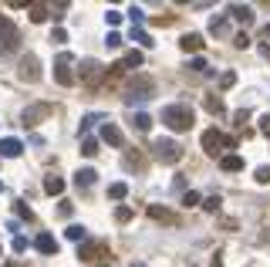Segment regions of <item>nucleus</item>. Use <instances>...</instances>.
I'll return each mask as SVG.
<instances>
[{
  "label": "nucleus",
  "mask_w": 270,
  "mask_h": 267,
  "mask_svg": "<svg viewBox=\"0 0 270 267\" xmlns=\"http://www.w3.org/2000/svg\"><path fill=\"white\" fill-rule=\"evenodd\" d=\"M132 41H138L142 48H152V38H149V34H145L142 27H138V31H135V27H132Z\"/></svg>",
  "instance_id": "23"
},
{
  "label": "nucleus",
  "mask_w": 270,
  "mask_h": 267,
  "mask_svg": "<svg viewBox=\"0 0 270 267\" xmlns=\"http://www.w3.org/2000/svg\"><path fill=\"white\" fill-rule=\"evenodd\" d=\"M220 166H223L226 172H243V156H223Z\"/></svg>",
  "instance_id": "12"
},
{
  "label": "nucleus",
  "mask_w": 270,
  "mask_h": 267,
  "mask_svg": "<svg viewBox=\"0 0 270 267\" xmlns=\"http://www.w3.org/2000/svg\"><path fill=\"white\" fill-rule=\"evenodd\" d=\"M101 139H105L108 146H122V132H118V125L105 122V125H101Z\"/></svg>",
  "instance_id": "9"
},
{
  "label": "nucleus",
  "mask_w": 270,
  "mask_h": 267,
  "mask_svg": "<svg viewBox=\"0 0 270 267\" xmlns=\"http://www.w3.org/2000/svg\"><path fill=\"white\" fill-rule=\"evenodd\" d=\"M101 250H105V244H85V247L78 250V257H81V261H98Z\"/></svg>",
  "instance_id": "14"
},
{
  "label": "nucleus",
  "mask_w": 270,
  "mask_h": 267,
  "mask_svg": "<svg viewBox=\"0 0 270 267\" xmlns=\"http://www.w3.org/2000/svg\"><path fill=\"white\" fill-rule=\"evenodd\" d=\"M138 64H142V51H129L122 61V68H138Z\"/></svg>",
  "instance_id": "21"
},
{
  "label": "nucleus",
  "mask_w": 270,
  "mask_h": 267,
  "mask_svg": "<svg viewBox=\"0 0 270 267\" xmlns=\"http://www.w3.org/2000/svg\"><path fill=\"white\" fill-rule=\"evenodd\" d=\"M149 213H152V220H162V223H176V216H173L169 210H162V207H152Z\"/></svg>",
  "instance_id": "20"
},
{
  "label": "nucleus",
  "mask_w": 270,
  "mask_h": 267,
  "mask_svg": "<svg viewBox=\"0 0 270 267\" xmlns=\"http://www.w3.org/2000/svg\"><path fill=\"white\" fill-rule=\"evenodd\" d=\"M182 203H186V207H196V203H199V193H186V196H182Z\"/></svg>",
  "instance_id": "35"
},
{
  "label": "nucleus",
  "mask_w": 270,
  "mask_h": 267,
  "mask_svg": "<svg viewBox=\"0 0 270 267\" xmlns=\"http://www.w3.org/2000/svg\"><path fill=\"white\" fill-rule=\"evenodd\" d=\"M81 153H85V156H95L98 153V142H95V139H81Z\"/></svg>",
  "instance_id": "28"
},
{
  "label": "nucleus",
  "mask_w": 270,
  "mask_h": 267,
  "mask_svg": "<svg viewBox=\"0 0 270 267\" xmlns=\"http://www.w3.org/2000/svg\"><path fill=\"white\" fill-rule=\"evenodd\" d=\"M189 68H193V71H206V61H203V57H193V64H189Z\"/></svg>",
  "instance_id": "41"
},
{
  "label": "nucleus",
  "mask_w": 270,
  "mask_h": 267,
  "mask_svg": "<svg viewBox=\"0 0 270 267\" xmlns=\"http://www.w3.org/2000/svg\"><path fill=\"white\" fill-rule=\"evenodd\" d=\"M129 17H132V24H142V20H145V10H142V7H132Z\"/></svg>",
  "instance_id": "31"
},
{
  "label": "nucleus",
  "mask_w": 270,
  "mask_h": 267,
  "mask_svg": "<svg viewBox=\"0 0 270 267\" xmlns=\"http://www.w3.org/2000/svg\"><path fill=\"white\" fill-rule=\"evenodd\" d=\"M47 112H51L47 105H31V108L24 112V125H38V118H41V115H47Z\"/></svg>",
  "instance_id": "11"
},
{
  "label": "nucleus",
  "mask_w": 270,
  "mask_h": 267,
  "mask_svg": "<svg viewBox=\"0 0 270 267\" xmlns=\"http://www.w3.org/2000/svg\"><path fill=\"white\" fill-rule=\"evenodd\" d=\"M20 139H0V156L3 159H14V156H20Z\"/></svg>",
  "instance_id": "7"
},
{
  "label": "nucleus",
  "mask_w": 270,
  "mask_h": 267,
  "mask_svg": "<svg viewBox=\"0 0 270 267\" xmlns=\"http://www.w3.org/2000/svg\"><path fill=\"white\" fill-rule=\"evenodd\" d=\"M0 193H3V186H0Z\"/></svg>",
  "instance_id": "46"
},
{
  "label": "nucleus",
  "mask_w": 270,
  "mask_h": 267,
  "mask_svg": "<svg viewBox=\"0 0 270 267\" xmlns=\"http://www.w3.org/2000/svg\"><path fill=\"white\" fill-rule=\"evenodd\" d=\"M95 122H105V115H85V118H81V132H88Z\"/></svg>",
  "instance_id": "27"
},
{
  "label": "nucleus",
  "mask_w": 270,
  "mask_h": 267,
  "mask_svg": "<svg viewBox=\"0 0 270 267\" xmlns=\"http://www.w3.org/2000/svg\"><path fill=\"white\" fill-rule=\"evenodd\" d=\"M210 31H213V34H226V17H213L210 20Z\"/></svg>",
  "instance_id": "25"
},
{
  "label": "nucleus",
  "mask_w": 270,
  "mask_h": 267,
  "mask_svg": "<svg viewBox=\"0 0 270 267\" xmlns=\"http://www.w3.org/2000/svg\"><path fill=\"white\" fill-rule=\"evenodd\" d=\"M51 44H68V34H64V27H58V31L51 34Z\"/></svg>",
  "instance_id": "32"
},
{
  "label": "nucleus",
  "mask_w": 270,
  "mask_h": 267,
  "mask_svg": "<svg viewBox=\"0 0 270 267\" xmlns=\"http://www.w3.org/2000/svg\"><path fill=\"white\" fill-rule=\"evenodd\" d=\"M203 149L210 156H220L223 149H236V139L223 135L220 129H206V132H203Z\"/></svg>",
  "instance_id": "2"
},
{
  "label": "nucleus",
  "mask_w": 270,
  "mask_h": 267,
  "mask_svg": "<svg viewBox=\"0 0 270 267\" xmlns=\"http://www.w3.org/2000/svg\"><path fill=\"white\" fill-rule=\"evenodd\" d=\"M95 176H98L95 169H78V172H75V186H81V190H88V186L95 183Z\"/></svg>",
  "instance_id": "13"
},
{
  "label": "nucleus",
  "mask_w": 270,
  "mask_h": 267,
  "mask_svg": "<svg viewBox=\"0 0 270 267\" xmlns=\"http://www.w3.org/2000/svg\"><path fill=\"white\" fill-rule=\"evenodd\" d=\"M31 20H47V7H44V3H34V7H31Z\"/></svg>",
  "instance_id": "24"
},
{
  "label": "nucleus",
  "mask_w": 270,
  "mask_h": 267,
  "mask_svg": "<svg viewBox=\"0 0 270 267\" xmlns=\"http://www.w3.org/2000/svg\"><path fill=\"white\" fill-rule=\"evenodd\" d=\"M108 196H112V200H125V196H129V186H125V183H112V186H108Z\"/></svg>",
  "instance_id": "19"
},
{
  "label": "nucleus",
  "mask_w": 270,
  "mask_h": 267,
  "mask_svg": "<svg viewBox=\"0 0 270 267\" xmlns=\"http://www.w3.org/2000/svg\"><path fill=\"white\" fill-rule=\"evenodd\" d=\"M220 203H223V200H220V196H206V203H203V210L216 213V210H220Z\"/></svg>",
  "instance_id": "30"
},
{
  "label": "nucleus",
  "mask_w": 270,
  "mask_h": 267,
  "mask_svg": "<svg viewBox=\"0 0 270 267\" xmlns=\"http://www.w3.org/2000/svg\"><path fill=\"white\" fill-rule=\"evenodd\" d=\"M162 122L173 129V132H186L193 125V108L189 105H166L162 108Z\"/></svg>",
  "instance_id": "1"
},
{
  "label": "nucleus",
  "mask_w": 270,
  "mask_h": 267,
  "mask_svg": "<svg viewBox=\"0 0 270 267\" xmlns=\"http://www.w3.org/2000/svg\"><path fill=\"white\" fill-rule=\"evenodd\" d=\"M115 220H118V223H129V220H132V207H118Z\"/></svg>",
  "instance_id": "29"
},
{
  "label": "nucleus",
  "mask_w": 270,
  "mask_h": 267,
  "mask_svg": "<svg viewBox=\"0 0 270 267\" xmlns=\"http://www.w3.org/2000/svg\"><path fill=\"white\" fill-rule=\"evenodd\" d=\"M98 75H101V64H98V61H85V64H81V78H85V81H95Z\"/></svg>",
  "instance_id": "15"
},
{
  "label": "nucleus",
  "mask_w": 270,
  "mask_h": 267,
  "mask_svg": "<svg viewBox=\"0 0 270 267\" xmlns=\"http://www.w3.org/2000/svg\"><path fill=\"white\" fill-rule=\"evenodd\" d=\"M44 190L51 193V196H58V193H64V179L61 176H47L44 179Z\"/></svg>",
  "instance_id": "16"
},
{
  "label": "nucleus",
  "mask_w": 270,
  "mask_h": 267,
  "mask_svg": "<svg viewBox=\"0 0 270 267\" xmlns=\"http://www.w3.org/2000/svg\"><path fill=\"white\" fill-rule=\"evenodd\" d=\"M233 81H236V75H233V71H226V75L220 78V85H223V88H233Z\"/></svg>",
  "instance_id": "37"
},
{
  "label": "nucleus",
  "mask_w": 270,
  "mask_h": 267,
  "mask_svg": "<svg viewBox=\"0 0 270 267\" xmlns=\"http://www.w3.org/2000/svg\"><path fill=\"white\" fill-rule=\"evenodd\" d=\"M152 153L159 162H179L182 159V146L173 142V139H155L152 142Z\"/></svg>",
  "instance_id": "3"
},
{
  "label": "nucleus",
  "mask_w": 270,
  "mask_h": 267,
  "mask_svg": "<svg viewBox=\"0 0 270 267\" xmlns=\"http://www.w3.org/2000/svg\"><path fill=\"white\" fill-rule=\"evenodd\" d=\"M0 44L3 48H14L17 44V27L10 24V17H0Z\"/></svg>",
  "instance_id": "5"
},
{
  "label": "nucleus",
  "mask_w": 270,
  "mask_h": 267,
  "mask_svg": "<svg viewBox=\"0 0 270 267\" xmlns=\"http://www.w3.org/2000/svg\"><path fill=\"white\" fill-rule=\"evenodd\" d=\"M179 48H182V51H199V48H203V38H199V34H186V38L179 41Z\"/></svg>",
  "instance_id": "17"
},
{
  "label": "nucleus",
  "mask_w": 270,
  "mask_h": 267,
  "mask_svg": "<svg viewBox=\"0 0 270 267\" xmlns=\"http://www.w3.org/2000/svg\"><path fill=\"white\" fill-rule=\"evenodd\" d=\"M71 64H75V57H71V54H61L58 61H54V81H58V85H75Z\"/></svg>",
  "instance_id": "4"
},
{
  "label": "nucleus",
  "mask_w": 270,
  "mask_h": 267,
  "mask_svg": "<svg viewBox=\"0 0 270 267\" xmlns=\"http://www.w3.org/2000/svg\"><path fill=\"white\" fill-rule=\"evenodd\" d=\"M233 44H236V48H250V38H247V34H236Z\"/></svg>",
  "instance_id": "39"
},
{
  "label": "nucleus",
  "mask_w": 270,
  "mask_h": 267,
  "mask_svg": "<svg viewBox=\"0 0 270 267\" xmlns=\"http://www.w3.org/2000/svg\"><path fill=\"white\" fill-rule=\"evenodd\" d=\"M132 125H135V129H138V132H149V129H152V118H149V115H145V112H138V115H135V118H132Z\"/></svg>",
  "instance_id": "18"
},
{
  "label": "nucleus",
  "mask_w": 270,
  "mask_h": 267,
  "mask_svg": "<svg viewBox=\"0 0 270 267\" xmlns=\"http://www.w3.org/2000/svg\"><path fill=\"white\" fill-rule=\"evenodd\" d=\"M132 267H145V264H132Z\"/></svg>",
  "instance_id": "45"
},
{
  "label": "nucleus",
  "mask_w": 270,
  "mask_h": 267,
  "mask_svg": "<svg viewBox=\"0 0 270 267\" xmlns=\"http://www.w3.org/2000/svg\"><path fill=\"white\" fill-rule=\"evenodd\" d=\"M230 17L240 20V24H253V10L243 7V3H230Z\"/></svg>",
  "instance_id": "8"
},
{
  "label": "nucleus",
  "mask_w": 270,
  "mask_h": 267,
  "mask_svg": "<svg viewBox=\"0 0 270 267\" xmlns=\"http://www.w3.org/2000/svg\"><path fill=\"white\" fill-rule=\"evenodd\" d=\"M34 244H38V250H41V254H58V240H54L51 233H41Z\"/></svg>",
  "instance_id": "10"
},
{
  "label": "nucleus",
  "mask_w": 270,
  "mask_h": 267,
  "mask_svg": "<svg viewBox=\"0 0 270 267\" xmlns=\"http://www.w3.org/2000/svg\"><path fill=\"white\" fill-rule=\"evenodd\" d=\"M257 183H270V166H260V169H257Z\"/></svg>",
  "instance_id": "34"
},
{
  "label": "nucleus",
  "mask_w": 270,
  "mask_h": 267,
  "mask_svg": "<svg viewBox=\"0 0 270 267\" xmlns=\"http://www.w3.org/2000/svg\"><path fill=\"white\" fill-rule=\"evenodd\" d=\"M20 78H27V81H38V57L27 54L20 61Z\"/></svg>",
  "instance_id": "6"
},
{
  "label": "nucleus",
  "mask_w": 270,
  "mask_h": 267,
  "mask_svg": "<svg viewBox=\"0 0 270 267\" xmlns=\"http://www.w3.org/2000/svg\"><path fill=\"white\" fill-rule=\"evenodd\" d=\"M206 108H210L213 115H223V112H226V108H223V102H220V98H213V95L206 98Z\"/></svg>",
  "instance_id": "26"
},
{
  "label": "nucleus",
  "mask_w": 270,
  "mask_h": 267,
  "mask_svg": "<svg viewBox=\"0 0 270 267\" xmlns=\"http://www.w3.org/2000/svg\"><path fill=\"white\" fill-rule=\"evenodd\" d=\"M105 44H108V48H122V34H118V31H112V34L105 38Z\"/></svg>",
  "instance_id": "33"
},
{
  "label": "nucleus",
  "mask_w": 270,
  "mask_h": 267,
  "mask_svg": "<svg viewBox=\"0 0 270 267\" xmlns=\"http://www.w3.org/2000/svg\"><path fill=\"white\" fill-rule=\"evenodd\" d=\"M247 118H250V112H247V108H240V112H236V125L243 129V122H247Z\"/></svg>",
  "instance_id": "42"
},
{
  "label": "nucleus",
  "mask_w": 270,
  "mask_h": 267,
  "mask_svg": "<svg viewBox=\"0 0 270 267\" xmlns=\"http://www.w3.org/2000/svg\"><path fill=\"white\" fill-rule=\"evenodd\" d=\"M68 240H81V244H85V240H88V230L78 227V223H75V227H68Z\"/></svg>",
  "instance_id": "22"
},
{
  "label": "nucleus",
  "mask_w": 270,
  "mask_h": 267,
  "mask_svg": "<svg viewBox=\"0 0 270 267\" xmlns=\"http://www.w3.org/2000/svg\"><path fill=\"white\" fill-rule=\"evenodd\" d=\"M105 20L115 27V24H122V14H118V10H108V14H105Z\"/></svg>",
  "instance_id": "36"
},
{
  "label": "nucleus",
  "mask_w": 270,
  "mask_h": 267,
  "mask_svg": "<svg viewBox=\"0 0 270 267\" xmlns=\"http://www.w3.org/2000/svg\"><path fill=\"white\" fill-rule=\"evenodd\" d=\"M14 250L24 254V250H27V240H24V237H14Z\"/></svg>",
  "instance_id": "40"
},
{
  "label": "nucleus",
  "mask_w": 270,
  "mask_h": 267,
  "mask_svg": "<svg viewBox=\"0 0 270 267\" xmlns=\"http://www.w3.org/2000/svg\"><path fill=\"white\" fill-rule=\"evenodd\" d=\"M264 38H270V24H267V27H264Z\"/></svg>",
  "instance_id": "44"
},
{
  "label": "nucleus",
  "mask_w": 270,
  "mask_h": 267,
  "mask_svg": "<svg viewBox=\"0 0 270 267\" xmlns=\"http://www.w3.org/2000/svg\"><path fill=\"white\" fill-rule=\"evenodd\" d=\"M260 54H264V57H267V61H270V48H267V44H264V48H260Z\"/></svg>",
  "instance_id": "43"
},
{
  "label": "nucleus",
  "mask_w": 270,
  "mask_h": 267,
  "mask_svg": "<svg viewBox=\"0 0 270 267\" xmlns=\"http://www.w3.org/2000/svg\"><path fill=\"white\" fill-rule=\"evenodd\" d=\"M260 132L270 135V112H267V115H260Z\"/></svg>",
  "instance_id": "38"
}]
</instances>
